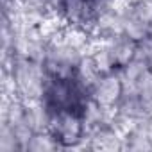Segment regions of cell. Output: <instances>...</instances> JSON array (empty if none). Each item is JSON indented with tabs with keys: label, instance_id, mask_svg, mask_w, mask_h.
Wrapping results in <instances>:
<instances>
[{
	"label": "cell",
	"instance_id": "6da1fadb",
	"mask_svg": "<svg viewBox=\"0 0 152 152\" xmlns=\"http://www.w3.org/2000/svg\"><path fill=\"white\" fill-rule=\"evenodd\" d=\"M88 120L75 113H54L48 115L47 132L61 147H75L86 138Z\"/></svg>",
	"mask_w": 152,
	"mask_h": 152
},
{
	"label": "cell",
	"instance_id": "7a4b0ae2",
	"mask_svg": "<svg viewBox=\"0 0 152 152\" xmlns=\"http://www.w3.org/2000/svg\"><path fill=\"white\" fill-rule=\"evenodd\" d=\"M61 16L75 29H88L99 23L104 9H109L106 0H59Z\"/></svg>",
	"mask_w": 152,
	"mask_h": 152
},
{
	"label": "cell",
	"instance_id": "3957f363",
	"mask_svg": "<svg viewBox=\"0 0 152 152\" xmlns=\"http://www.w3.org/2000/svg\"><path fill=\"white\" fill-rule=\"evenodd\" d=\"M124 81L118 72H104L91 86V102L99 111H109L118 107L124 97Z\"/></svg>",
	"mask_w": 152,
	"mask_h": 152
},
{
	"label": "cell",
	"instance_id": "277c9868",
	"mask_svg": "<svg viewBox=\"0 0 152 152\" xmlns=\"http://www.w3.org/2000/svg\"><path fill=\"white\" fill-rule=\"evenodd\" d=\"M147 134H148V140H150V143H152V120H150V124L147 125Z\"/></svg>",
	"mask_w": 152,
	"mask_h": 152
}]
</instances>
